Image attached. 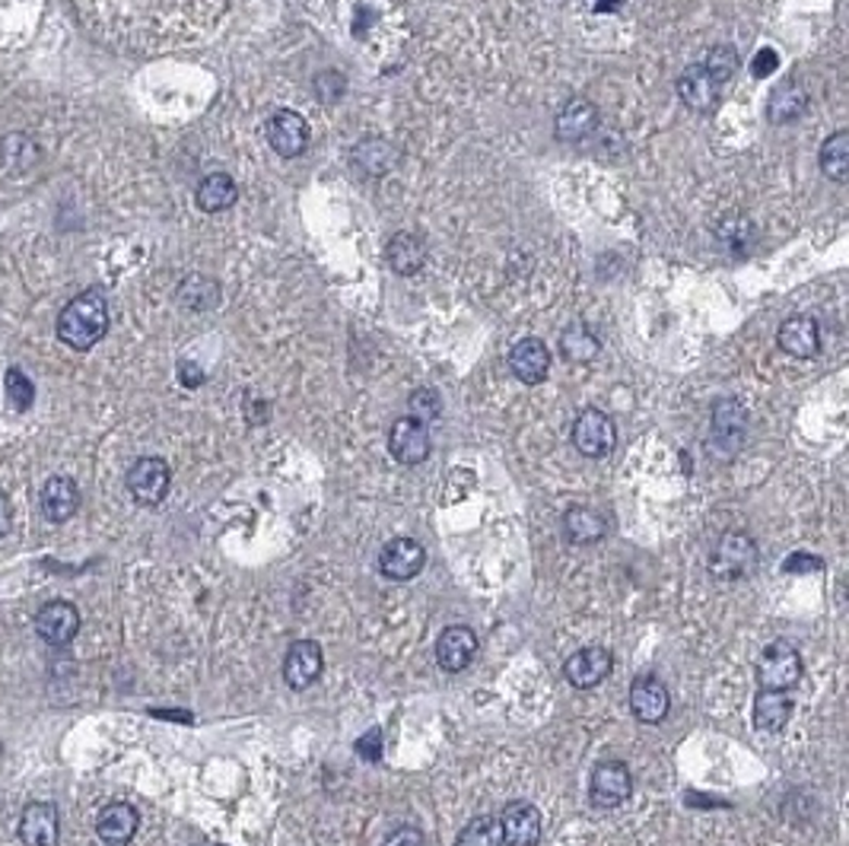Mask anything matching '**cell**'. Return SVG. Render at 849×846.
<instances>
[{
    "label": "cell",
    "mask_w": 849,
    "mask_h": 846,
    "mask_svg": "<svg viewBox=\"0 0 849 846\" xmlns=\"http://www.w3.org/2000/svg\"><path fill=\"white\" fill-rule=\"evenodd\" d=\"M178 380H182V385H188V388H198V385L204 382V373H201L195 363H178Z\"/></svg>",
    "instance_id": "cell-43"
},
{
    "label": "cell",
    "mask_w": 849,
    "mask_h": 846,
    "mask_svg": "<svg viewBox=\"0 0 849 846\" xmlns=\"http://www.w3.org/2000/svg\"><path fill=\"white\" fill-rule=\"evenodd\" d=\"M264 134H267L271 150H274L277 157H287V160L305 153V147H309V125H305V119H302L299 112H294V109L274 112V115L267 119Z\"/></svg>",
    "instance_id": "cell-9"
},
{
    "label": "cell",
    "mask_w": 849,
    "mask_h": 846,
    "mask_svg": "<svg viewBox=\"0 0 849 846\" xmlns=\"http://www.w3.org/2000/svg\"><path fill=\"white\" fill-rule=\"evenodd\" d=\"M758 681L764 691H792L802 681V652L789 639H773L758 659Z\"/></svg>",
    "instance_id": "cell-2"
},
{
    "label": "cell",
    "mask_w": 849,
    "mask_h": 846,
    "mask_svg": "<svg viewBox=\"0 0 849 846\" xmlns=\"http://www.w3.org/2000/svg\"><path fill=\"white\" fill-rule=\"evenodd\" d=\"M592 805L598 808H617L630 799L634 793V776H630V767L624 761H601L592 770Z\"/></svg>",
    "instance_id": "cell-8"
},
{
    "label": "cell",
    "mask_w": 849,
    "mask_h": 846,
    "mask_svg": "<svg viewBox=\"0 0 849 846\" xmlns=\"http://www.w3.org/2000/svg\"><path fill=\"white\" fill-rule=\"evenodd\" d=\"M675 86H678V96L684 99V105H687L690 112L710 115V112L720 109L722 86L707 74L703 64H690V67H684Z\"/></svg>",
    "instance_id": "cell-15"
},
{
    "label": "cell",
    "mask_w": 849,
    "mask_h": 846,
    "mask_svg": "<svg viewBox=\"0 0 849 846\" xmlns=\"http://www.w3.org/2000/svg\"><path fill=\"white\" fill-rule=\"evenodd\" d=\"M748 433V408L738 398H722L713 405V433L710 449L722 452V459H732Z\"/></svg>",
    "instance_id": "cell-4"
},
{
    "label": "cell",
    "mask_w": 849,
    "mask_h": 846,
    "mask_svg": "<svg viewBox=\"0 0 849 846\" xmlns=\"http://www.w3.org/2000/svg\"><path fill=\"white\" fill-rule=\"evenodd\" d=\"M10 525H13V509H10V500L0 494V538L10 532Z\"/></svg>",
    "instance_id": "cell-44"
},
{
    "label": "cell",
    "mask_w": 849,
    "mask_h": 846,
    "mask_svg": "<svg viewBox=\"0 0 849 846\" xmlns=\"http://www.w3.org/2000/svg\"><path fill=\"white\" fill-rule=\"evenodd\" d=\"M598 109L589 99H570L553 122V137L560 144H583L598 130Z\"/></svg>",
    "instance_id": "cell-19"
},
{
    "label": "cell",
    "mask_w": 849,
    "mask_h": 846,
    "mask_svg": "<svg viewBox=\"0 0 849 846\" xmlns=\"http://www.w3.org/2000/svg\"><path fill=\"white\" fill-rule=\"evenodd\" d=\"M36 634L48 646H71L80 634V611L71 601H48L36 614Z\"/></svg>",
    "instance_id": "cell-13"
},
{
    "label": "cell",
    "mask_w": 849,
    "mask_h": 846,
    "mask_svg": "<svg viewBox=\"0 0 849 846\" xmlns=\"http://www.w3.org/2000/svg\"><path fill=\"white\" fill-rule=\"evenodd\" d=\"M172 484V471L163 459L143 456L128 468V490L140 507H157L166 500Z\"/></svg>",
    "instance_id": "cell-6"
},
{
    "label": "cell",
    "mask_w": 849,
    "mask_h": 846,
    "mask_svg": "<svg viewBox=\"0 0 849 846\" xmlns=\"http://www.w3.org/2000/svg\"><path fill=\"white\" fill-rule=\"evenodd\" d=\"M105 332H109V302L102 290H84L58 315V338L77 353L92 350L105 338Z\"/></svg>",
    "instance_id": "cell-1"
},
{
    "label": "cell",
    "mask_w": 849,
    "mask_h": 846,
    "mask_svg": "<svg viewBox=\"0 0 849 846\" xmlns=\"http://www.w3.org/2000/svg\"><path fill=\"white\" fill-rule=\"evenodd\" d=\"M754 725L761 732H779L792 717V697L786 691H764L754 697Z\"/></svg>",
    "instance_id": "cell-30"
},
{
    "label": "cell",
    "mask_w": 849,
    "mask_h": 846,
    "mask_svg": "<svg viewBox=\"0 0 849 846\" xmlns=\"http://www.w3.org/2000/svg\"><path fill=\"white\" fill-rule=\"evenodd\" d=\"M630 710L639 722L659 725L672 710V694L656 675H639L630 684Z\"/></svg>",
    "instance_id": "cell-14"
},
{
    "label": "cell",
    "mask_w": 849,
    "mask_h": 846,
    "mask_svg": "<svg viewBox=\"0 0 849 846\" xmlns=\"http://www.w3.org/2000/svg\"><path fill=\"white\" fill-rule=\"evenodd\" d=\"M429 430L426 423L414 421V418H401L391 423L388 430V452L398 465H424L429 459Z\"/></svg>",
    "instance_id": "cell-7"
},
{
    "label": "cell",
    "mask_w": 849,
    "mask_h": 846,
    "mask_svg": "<svg viewBox=\"0 0 849 846\" xmlns=\"http://www.w3.org/2000/svg\"><path fill=\"white\" fill-rule=\"evenodd\" d=\"M395 163H398V150L385 137H366L350 153V170L360 178H383L395 170Z\"/></svg>",
    "instance_id": "cell-21"
},
{
    "label": "cell",
    "mask_w": 849,
    "mask_h": 846,
    "mask_svg": "<svg viewBox=\"0 0 849 846\" xmlns=\"http://www.w3.org/2000/svg\"><path fill=\"white\" fill-rule=\"evenodd\" d=\"M80 509V490L71 477L64 474H54L48 477L42 487V512L48 522H67L74 512Z\"/></svg>",
    "instance_id": "cell-24"
},
{
    "label": "cell",
    "mask_w": 849,
    "mask_h": 846,
    "mask_svg": "<svg viewBox=\"0 0 849 846\" xmlns=\"http://www.w3.org/2000/svg\"><path fill=\"white\" fill-rule=\"evenodd\" d=\"M58 808L51 803H29L20 818V844L23 846H54L58 844Z\"/></svg>",
    "instance_id": "cell-23"
},
{
    "label": "cell",
    "mask_w": 849,
    "mask_h": 846,
    "mask_svg": "<svg viewBox=\"0 0 849 846\" xmlns=\"http://www.w3.org/2000/svg\"><path fill=\"white\" fill-rule=\"evenodd\" d=\"M385 846H426V837L421 828H411V824H404V828H395L391 834H388V841Z\"/></svg>",
    "instance_id": "cell-40"
},
{
    "label": "cell",
    "mask_w": 849,
    "mask_h": 846,
    "mask_svg": "<svg viewBox=\"0 0 849 846\" xmlns=\"http://www.w3.org/2000/svg\"><path fill=\"white\" fill-rule=\"evenodd\" d=\"M322 669H325V656L315 639H297L284 656V681L290 691L312 687L322 675Z\"/></svg>",
    "instance_id": "cell-10"
},
{
    "label": "cell",
    "mask_w": 849,
    "mask_h": 846,
    "mask_svg": "<svg viewBox=\"0 0 849 846\" xmlns=\"http://www.w3.org/2000/svg\"><path fill=\"white\" fill-rule=\"evenodd\" d=\"M512 376L525 385H538L551 373V350L541 338H522L510 350Z\"/></svg>",
    "instance_id": "cell-17"
},
{
    "label": "cell",
    "mask_w": 849,
    "mask_h": 846,
    "mask_svg": "<svg viewBox=\"0 0 849 846\" xmlns=\"http://www.w3.org/2000/svg\"><path fill=\"white\" fill-rule=\"evenodd\" d=\"M604 532H608V522H604V515L598 509L570 507L563 512V538L570 545H579V548L598 545L604 538Z\"/></svg>",
    "instance_id": "cell-25"
},
{
    "label": "cell",
    "mask_w": 849,
    "mask_h": 846,
    "mask_svg": "<svg viewBox=\"0 0 849 846\" xmlns=\"http://www.w3.org/2000/svg\"><path fill=\"white\" fill-rule=\"evenodd\" d=\"M455 846H503V831H500V821L490 818V814H480L474 821H467L459 834Z\"/></svg>",
    "instance_id": "cell-34"
},
{
    "label": "cell",
    "mask_w": 849,
    "mask_h": 846,
    "mask_svg": "<svg viewBox=\"0 0 849 846\" xmlns=\"http://www.w3.org/2000/svg\"><path fill=\"white\" fill-rule=\"evenodd\" d=\"M426 563V550L421 542L414 538H391L383 550H379V570L383 576L395 580V583H408L414 580Z\"/></svg>",
    "instance_id": "cell-12"
},
{
    "label": "cell",
    "mask_w": 849,
    "mask_h": 846,
    "mask_svg": "<svg viewBox=\"0 0 849 846\" xmlns=\"http://www.w3.org/2000/svg\"><path fill=\"white\" fill-rule=\"evenodd\" d=\"M703 67H707V74L720 86L728 84V80L738 74V51H735L732 45H716V48L707 54Z\"/></svg>",
    "instance_id": "cell-36"
},
{
    "label": "cell",
    "mask_w": 849,
    "mask_h": 846,
    "mask_svg": "<svg viewBox=\"0 0 849 846\" xmlns=\"http://www.w3.org/2000/svg\"><path fill=\"white\" fill-rule=\"evenodd\" d=\"M573 446L586 459H604L617 446V426L604 411L586 408L573 423Z\"/></svg>",
    "instance_id": "cell-5"
},
{
    "label": "cell",
    "mask_w": 849,
    "mask_h": 846,
    "mask_svg": "<svg viewBox=\"0 0 849 846\" xmlns=\"http://www.w3.org/2000/svg\"><path fill=\"white\" fill-rule=\"evenodd\" d=\"M178 302L195 312H211L220 306V284L204 274H191L178 284Z\"/></svg>",
    "instance_id": "cell-32"
},
{
    "label": "cell",
    "mask_w": 849,
    "mask_h": 846,
    "mask_svg": "<svg viewBox=\"0 0 849 846\" xmlns=\"http://www.w3.org/2000/svg\"><path fill=\"white\" fill-rule=\"evenodd\" d=\"M776 344L783 353H789L796 360H811L821 353V328L811 315H792L779 325Z\"/></svg>",
    "instance_id": "cell-20"
},
{
    "label": "cell",
    "mask_w": 849,
    "mask_h": 846,
    "mask_svg": "<svg viewBox=\"0 0 849 846\" xmlns=\"http://www.w3.org/2000/svg\"><path fill=\"white\" fill-rule=\"evenodd\" d=\"M385 261L395 274L414 277L426 264V246L414 233H395L385 246Z\"/></svg>",
    "instance_id": "cell-26"
},
{
    "label": "cell",
    "mask_w": 849,
    "mask_h": 846,
    "mask_svg": "<svg viewBox=\"0 0 849 846\" xmlns=\"http://www.w3.org/2000/svg\"><path fill=\"white\" fill-rule=\"evenodd\" d=\"M344 89H347V80L340 77L338 71H322L315 77V96L322 102H338L340 96H344Z\"/></svg>",
    "instance_id": "cell-38"
},
{
    "label": "cell",
    "mask_w": 849,
    "mask_h": 846,
    "mask_svg": "<svg viewBox=\"0 0 849 846\" xmlns=\"http://www.w3.org/2000/svg\"><path fill=\"white\" fill-rule=\"evenodd\" d=\"M3 391H7V401H10L13 411H29L33 401H36V388H33V382H29V376H26L23 370H16V366L7 370Z\"/></svg>",
    "instance_id": "cell-35"
},
{
    "label": "cell",
    "mask_w": 849,
    "mask_h": 846,
    "mask_svg": "<svg viewBox=\"0 0 849 846\" xmlns=\"http://www.w3.org/2000/svg\"><path fill=\"white\" fill-rule=\"evenodd\" d=\"M357 755L366 758V761H379L383 758V729H370L366 735H360Z\"/></svg>",
    "instance_id": "cell-39"
},
{
    "label": "cell",
    "mask_w": 849,
    "mask_h": 846,
    "mask_svg": "<svg viewBox=\"0 0 849 846\" xmlns=\"http://www.w3.org/2000/svg\"><path fill=\"white\" fill-rule=\"evenodd\" d=\"M824 567V560L821 557H806V553H799V557H789L786 560V573H806V570H821Z\"/></svg>",
    "instance_id": "cell-42"
},
{
    "label": "cell",
    "mask_w": 849,
    "mask_h": 846,
    "mask_svg": "<svg viewBox=\"0 0 849 846\" xmlns=\"http://www.w3.org/2000/svg\"><path fill=\"white\" fill-rule=\"evenodd\" d=\"M713 236H716V242L725 252L741 254V258L751 254L754 242H758V229H754V223L745 213H725L720 223L713 226Z\"/></svg>",
    "instance_id": "cell-27"
},
{
    "label": "cell",
    "mask_w": 849,
    "mask_h": 846,
    "mask_svg": "<svg viewBox=\"0 0 849 846\" xmlns=\"http://www.w3.org/2000/svg\"><path fill=\"white\" fill-rule=\"evenodd\" d=\"M611 652L604 646H583L576 649L566 662H563V675L573 687L589 691L595 684H601L604 677L611 675Z\"/></svg>",
    "instance_id": "cell-16"
},
{
    "label": "cell",
    "mask_w": 849,
    "mask_h": 846,
    "mask_svg": "<svg viewBox=\"0 0 849 846\" xmlns=\"http://www.w3.org/2000/svg\"><path fill=\"white\" fill-rule=\"evenodd\" d=\"M821 172L834 182V185H847L849 182V130H834L824 144H821Z\"/></svg>",
    "instance_id": "cell-31"
},
{
    "label": "cell",
    "mask_w": 849,
    "mask_h": 846,
    "mask_svg": "<svg viewBox=\"0 0 849 846\" xmlns=\"http://www.w3.org/2000/svg\"><path fill=\"white\" fill-rule=\"evenodd\" d=\"M808 109V92L796 80H786L773 89L770 96V105H766V115L773 125H792L796 119H802Z\"/></svg>",
    "instance_id": "cell-29"
},
{
    "label": "cell",
    "mask_w": 849,
    "mask_h": 846,
    "mask_svg": "<svg viewBox=\"0 0 849 846\" xmlns=\"http://www.w3.org/2000/svg\"><path fill=\"white\" fill-rule=\"evenodd\" d=\"M408 408H411V418H414V421L429 423L442 414V398L436 395V388H417V391H411Z\"/></svg>",
    "instance_id": "cell-37"
},
{
    "label": "cell",
    "mask_w": 849,
    "mask_h": 846,
    "mask_svg": "<svg viewBox=\"0 0 849 846\" xmlns=\"http://www.w3.org/2000/svg\"><path fill=\"white\" fill-rule=\"evenodd\" d=\"M140 828V814L128 803L105 805L96 818V837L105 846H128Z\"/></svg>",
    "instance_id": "cell-22"
},
{
    "label": "cell",
    "mask_w": 849,
    "mask_h": 846,
    "mask_svg": "<svg viewBox=\"0 0 849 846\" xmlns=\"http://www.w3.org/2000/svg\"><path fill=\"white\" fill-rule=\"evenodd\" d=\"M598 350H601V344L595 338L592 328L583 325V322L570 325V328L560 335V353H563L566 360H573V363H589V360L598 357Z\"/></svg>",
    "instance_id": "cell-33"
},
{
    "label": "cell",
    "mask_w": 849,
    "mask_h": 846,
    "mask_svg": "<svg viewBox=\"0 0 849 846\" xmlns=\"http://www.w3.org/2000/svg\"><path fill=\"white\" fill-rule=\"evenodd\" d=\"M474 656H477V634L465 624L446 627L436 639V665L449 675L465 672L467 665L474 662Z\"/></svg>",
    "instance_id": "cell-11"
},
{
    "label": "cell",
    "mask_w": 849,
    "mask_h": 846,
    "mask_svg": "<svg viewBox=\"0 0 849 846\" xmlns=\"http://www.w3.org/2000/svg\"><path fill=\"white\" fill-rule=\"evenodd\" d=\"M497 821L507 846H538L541 841V811L532 803H510Z\"/></svg>",
    "instance_id": "cell-18"
},
{
    "label": "cell",
    "mask_w": 849,
    "mask_h": 846,
    "mask_svg": "<svg viewBox=\"0 0 849 846\" xmlns=\"http://www.w3.org/2000/svg\"><path fill=\"white\" fill-rule=\"evenodd\" d=\"M776 67H779V54H776L773 48H761V51L754 54V61H751V74H754L758 80L770 77Z\"/></svg>",
    "instance_id": "cell-41"
},
{
    "label": "cell",
    "mask_w": 849,
    "mask_h": 846,
    "mask_svg": "<svg viewBox=\"0 0 849 846\" xmlns=\"http://www.w3.org/2000/svg\"><path fill=\"white\" fill-rule=\"evenodd\" d=\"M195 201H198V208H201L204 213L229 211V208L239 201V185H236L233 175H226V172H213V175H208V178L198 185Z\"/></svg>",
    "instance_id": "cell-28"
},
{
    "label": "cell",
    "mask_w": 849,
    "mask_h": 846,
    "mask_svg": "<svg viewBox=\"0 0 849 846\" xmlns=\"http://www.w3.org/2000/svg\"><path fill=\"white\" fill-rule=\"evenodd\" d=\"M758 545L748 532H725L710 553V573L716 580H741L758 567Z\"/></svg>",
    "instance_id": "cell-3"
}]
</instances>
